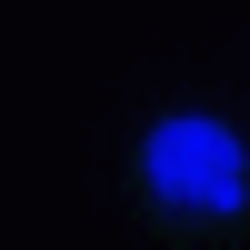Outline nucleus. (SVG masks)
<instances>
[{"mask_svg": "<svg viewBox=\"0 0 250 250\" xmlns=\"http://www.w3.org/2000/svg\"><path fill=\"white\" fill-rule=\"evenodd\" d=\"M140 180L170 220H240L250 210V150L230 120L210 110H170L150 140H140Z\"/></svg>", "mask_w": 250, "mask_h": 250, "instance_id": "f257e3e1", "label": "nucleus"}]
</instances>
